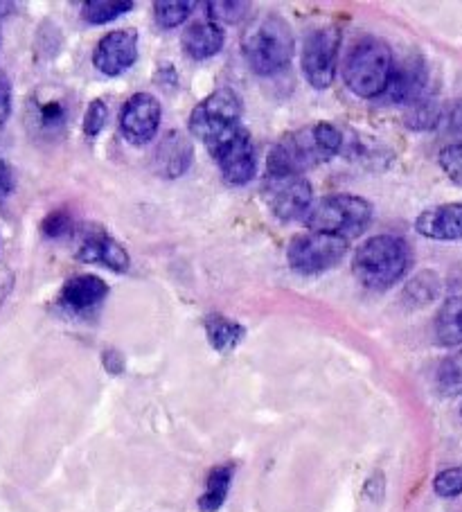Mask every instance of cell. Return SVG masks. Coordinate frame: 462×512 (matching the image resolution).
Listing matches in <instances>:
<instances>
[{
  "instance_id": "44dd1931",
  "label": "cell",
  "mask_w": 462,
  "mask_h": 512,
  "mask_svg": "<svg viewBox=\"0 0 462 512\" xmlns=\"http://www.w3.org/2000/svg\"><path fill=\"white\" fill-rule=\"evenodd\" d=\"M435 337L447 348L462 346V296L444 300L435 316Z\"/></svg>"
},
{
  "instance_id": "d590c367",
  "label": "cell",
  "mask_w": 462,
  "mask_h": 512,
  "mask_svg": "<svg viewBox=\"0 0 462 512\" xmlns=\"http://www.w3.org/2000/svg\"><path fill=\"white\" fill-rule=\"evenodd\" d=\"M102 361H104V368L109 370L111 375H120L124 370V359L118 350H106L102 355Z\"/></svg>"
},
{
  "instance_id": "52a82bcc",
  "label": "cell",
  "mask_w": 462,
  "mask_h": 512,
  "mask_svg": "<svg viewBox=\"0 0 462 512\" xmlns=\"http://www.w3.org/2000/svg\"><path fill=\"white\" fill-rule=\"evenodd\" d=\"M345 253H348V240L309 231L296 235L289 242L287 260L300 276H318L334 269L345 258Z\"/></svg>"
},
{
  "instance_id": "d4e9b609",
  "label": "cell",
  "mask_w": 462,
  "mask_h": 512,
  "mask_svg": "<svg viewBox=\"0 0 462 512\" xmlns=\"http://www.w3.org/2000/svg\"><path fill=\"white\" fill-rule=\"evenodd\" d=\"M192 7L194 3H185V0H179V3H176V0H163V3H156L154 16H156L158 28L163 30L179 28V25H183L190 19Z\"/></svg>"
},
{
  "instance_id": "30bf717a",
  "label": "cell",
  "mask_w": 462,
  "mask_h": 512,
  "mask_svg": "<svg viewBox=\"0 0 462 512\" xmlns=\"http://www.w3.org/2000/svg\"><path fill=\"white\" fill-rule=\"evenodd\" d=\"M163 109L161 102L151 93L131 95L120 111V129L122 136L131 145H147L156 138L158 127H161Z\"/></svg>"
},
{
  "instance_id": "f546056e",
  "label": "cell",
  "mask_w": 462,
  "mask_h": 512,
  "mask_svg": "<svg viewBox=\"0 0 462 512\" xmlns=\"http://www.w3.org/2000/svg\"><path fill=\"white\" fill-rule=\"evenodd\" d=\"M440 167L458 188H462V143H453L442 149Z\"/></svg>"
},
{
  "instance_id": "ffe728a7",
  "label": "cell",
  "mask_w": 462,
  "mask_h": 512,
  "mask_svg": "<svg viewBox=\"0 0 462 512\" xmlns=\"http://www.w3.org/2000/svg\"><path fill=\"white\" fill-rule=\"evenodd\" d=\"M158 161H161V170L167 176H172V179L185 174L192 163L190 140L183 134H176L174 131V134L167 136L163 140V145L158 147Z\"/></svg>"
},
{
  "instance_id": "d6a6232c",
  "label": "cell",
  "mask_w": 462,
  "mask_h": 512,
  "mask_svg": "<svg viewBox=\"0 0 462 512\" xmlns=\"http://www.w3.org/2000/svg\"><path fill=\"white\" fill-rule=\"evenodd\" d=\"M440 127L447 131L449 136L462 138V100L451 102L449 107H444Z\"/></svg>"
},
{
  "instance_id": "e575fe53",
  "label": "cell",
  "mask_w": 462,
  "mask_h": 512,
  "mask_svg": "<svg viewBox=\"0 0 462 512\" xmlns=\"http://www.w3.org/2000/svg\"><path fill=\"white\" fill-rule=\"evenodd\" d=\"M14 183L16 181H14V172H12L10 163L0 156V203H3L14 192Z\"/></svg>"
},
{
  "instance_id": "e0dca14e",
  "label": "cell",
  "mask_w": 462,
  "mask_h": 512,
  "mask_svg": "<svg viewBox=\"0 0 462 512\" xmlns=\"http://www.w3.org/2000/svg\"><path fill=\"white\" fill-rule=\"evenodd\" d=\"M415 231L435 242L462 240V203H442L424 210L415 219Z\"/></svg>"
},
{
  "instance_id": "4316f807",
  "label": "cell",
  "mask_w": 462,
  "mask_h": 512,
  "mask_svg": "<svg viewBox=\"0 0 462 512\" xmlns=\"http://www.w3.org/2000/svg\"><path fill=\"white\" fill-rule=\"evenodd\" d=\"M438 384L444 393H458L462 391V350L444 359L438 373Z\"/></svg>"
},
{
  "instance_id": "1f68e13d",
  "label": "cell",
  "mask_w": 462,
  "mask_h": 512,
  "mask_svg": "<svg viewBox=\"0 0 462 512\" xmlns=\"http://www.w3.org/2000/svg\"><path fill=\"white\" fill-rule=\"evenodd\" d=\"M438 278L433 276V273H429V271H424V273H420V276H417L411 285H408V289H406V294H411L413 296V300H417V303L420 305H426V303H431V300L435 298V294H438Z\"/></svg>"
},
{
  "instance_id": "5bb4252c",
  "label": "cell",
  "mask_w": 462,
  "mask_h": 512,
  "mask_svg": "<svg viewBox=\"0 0 462 512\" xmlns=\"http://www.w3.org/2000/svg\"><path fill=\"white\" fill-rule=\"evenodd\" d=\"M30 125L39 136H59L68 125V100L57 88H41L30 100Z\"/></svg>"
},
{
  "instance_id": "ba28073f",
  "label": "cell",
  "mask_w": 462,
  "mask_h": 512,
  "mask_svg": "<svg viewBox=\"0 0 462 512\" xmlns=\"http://www.w3.org/2000/svg\"><path fill=\"white\" fill-rule=\"evenodd\" d=\"M341 39V30L334 28V25H327V28H316L309 32L305 43H302V75L318 91L332 86L334 82Z\"/></svg>"
},
{
  "instance_id": "836d02e7",
  "label": "cell",
  "mask_w": 462,
  "mask_h": 512,
  "mask_svg": "<svg viewBox=\"0 0 462 512\" xmlns=\"http://www.w3.org/2000/svg\"><path fill=\"white\" fill-rule=\"evenodd\" d=\"M12 116V84L5 73H0V129Z\"/></svg>"
},
{
  "instance_id": "603a6c76",
  "label": "cell",
  "mask_w": 462,
  "mask_h": 512,
  "mask_svg": "<svg viewBox=\"0 0 462 512\" xmlns=\"http://www.w3.org/2000/svg\"><path fill=\"white\" fill-rule=\"evenodd\" d=\"M442 107L435 97H424V100L415 102L413 107L406 109V127L415 131H431L440 127L442 120Z\"/></svg>"
},
{
  "instance_id": "8d00e7d4",
  "label": "cell",
  "mask_w": 462,
  "mask_h": 512,
  "mask_svg": "<svg viewBox=\"0 0 462 512\" xmlns=\"http://www.w3.org/2000/svg\"><path fill=\"white\" fill-rule=\"evenodd\" d=\"M10 280H0V303H3V298L7 296V291H10Z\"/></svg>"
},
{
  "instance_id": "8fae6325",
  "label": "cell",
  "mask_w": 462,
  "mask_h": 512,
  "mask_svg": "<svg viewBox=\"0 0 462 512\" xmlns=\"http://www.w3.org/2000/svg\"><path fill=\"white\" fill-rule=\"evenodd\" d=\"M210 154L217 161L226 183L230 185H246L257 172L253 140L244 127L233 138H228L226 143L212 149Z\"/></svg>"
},
{
  "instance_id": "5b68a950",
  "label": "cell",
  "mask_w": 462,
  "mask_h": 512,
  "mask_svg": "<svg viewBox=\"0 0 462 512\" xmlns=\"http://www.w3.org/2000/svg\"><path fill=\"white\" fill-rule=\"evenodd\" d=\"M242 129V100L233 88H219L190 113V131L208 152L233 138Z\"/></svg>"
},
{
  "instance_id": "484cf974",
  "label": "cell",
  "mask_w": 462,
  "mask_h": 512,
  "mask_svg": "<svg viewBox=\"0 0 462 512\" xmlns=\"http://www.w3.org/2000/svg\"><path fill=\"white\" fill-rule=\"evenodd\" d=\"M41 233L48 240H64V237L75 233V217L66 208H57L46 215L41 222Z\"/></svg>"
},
{
  "instance_id": "d6986e66",
  "label": "cell",
  "mask_w": 462,
  "mask_h": 512,
  "mask_svg": "<svg viewBox=\"0 0 462 512\" xmlns=\"http://www.w3.org/2000/svg\"><path fill=\"white\" fill-rule=\"evenodd\" d=\"M206 337L208 343L221 355H228V352H233L242 339L246 337V328L242 323H237L233 319H228V316H221V314H212L206 319Z\"/></svg>"
},
{
  "instance_id": "8992f818",
  "label": "cell",
  "mask_w": 462,
  "mask_h": 512,
  "mask_svg": "<svg viewBox=\"0 0 462 512\" xmlns=\"http://www.w3.org/2000/svg\"><path fill=\"white\" fill-rule=\"evenodd\" d=\"M372 219V206L363 197L354 194H332L318 203L305 219L309 231L325 233L341 237V240H352L366 231Z\"/></svg>"
},
{
  "instance_id": "ac0fdd59",
  "label": "cell",
  "mask_w": 462,
  "mask_h": 512,
  "mask_svg": "<svg viewBox=\"0 0 462 512\" xmlns=\"http://www.w3.org/2000/svg\"><path fill=\"white\" fill-rule=\"evenodd\" d=\"M224 41V30L215 21H197L188 25L181 39L185 55L197 61L219 55L221 48H224Z\"/></svg>"
},
{
  "instance_id": "7402d4cb",
  "label": "cell",
  "mask_w": 462,
  "mask_h": 512,
  "mask_svg": "<svg viewBox=\"0 0 462 512\" xmlns=\"http://www.w3.org/2000/svg\"><path fill=\"white\" fill-rule=\"evenodd\" d=\"M233 472H235V467L228 463L217 465L215 470L210 472L208 481H206V492H203L199 499L201 512H217L221 506H224L228 490H230V483H233Z\"/></svg>"
},
{
  "instance_id": "cb8c5ba5",
  "label": "cell",
  "mask_w": 462,
  "mask_h": 512,
  "mask_svg": "<svg viewBox=\"0 0 462 512\" xmlns=\"http://www.w3.org/2000/svg\"><path fill=\"white\" fill-rule=\"evenodd\" d=\"M133 10V3H104V0H91V3H84V21L91 25H106L120 16L129 14Z\"/></svg>"
},
{
  "instance_id": "f1b7e54d",
  "label": "cell",
  "mask_w": 462,
  "mask_h": 512,
  "mask_svg": "<svg viewBox=\"0 0 462 512\" xmlns=\"http://www.w3.org/2000/svg\"><path fill=\"white\" fill-rule=\"evenodd\" d=\"M433 490L442 499H453L462 494V467H449L442 470L433 481Z\"/></svg>"
},
{
  "instance_id": "4dcf8cb0",
  "label": "cell",
  "mask_w": 462,
  "mask_h": 512,
  "mask_svg": "<svg viewBox=\"0 0 462 512\" xmlns=\"http://www.w3.org/2000/svg\"><path fill=\"white\" fill-rule=\"evenodd\" d=\"M106 118H109V107L102 100H93L88 104L86 116H84V134L88 138H97L106 127Z\"/></svg>"
},
{
  "instance_id": "83f0119b",
  "label": "cell",
  "mask_w": 462,
  "mask_h": 512,
  "mask_svg": "<svg viewBox=\"0 0 462 512\" xmlns=\"http://www.w3.org/2000/svg\"><path fill=\"white\" fill-rule=\"evenodd\" d=\"M208 16L210 21L221 23H239L248 16L251 5L248 3H226V0H217V3H208Z\"/></svg>"
},
{
  "instance_id": "74e56055",
  "label": "cell",
  "mask_w": 462,
  "mask_h": 512,
  "mask_svg": "<svg viewBox=\"0 0 462 512\" xmlns=\"http://www.w3.org/2000/svg\"><path fill=\"white\" fill-rule=\"evenodd\" d=\"M3 7H5V3H0V10H3ZM5 12H0V16H3Z\"/></svg>"
},
{
  "instance_id": "3957f363",
  "label": "cell",
  "mask_w": 462,
  "mask_h": 512,
  "mask_svg": "<svg viewBox=\"0 0 462 512\" xmlns=\"http://www.w3.org/2000/svg\"><path fill=\"white\" fill-rule=\"evenodd\" d=\"M242 50L253 73L262 77L282 73L291 64L293 50H296L291 25L275 12L257 16L251 28L244 32Z\"/></svg>"
},
{
  "instance_id": "9c48e42d",
  "label": "cell",
  "mask_w": 462,
  "mask_h": 512,
  "mask_svg": "<svg viewBox=\"0 0 462 512\" xmlns=\"http://www.w3.org/2000/svg\"><path fill=\"white\" fill-rule=\"evenodd\" d=\"M264 199L280 222L307 219L314 206V190L305 176H266Z\"/></svg>"
},
{
  "instance_id": "6da1fadb",
  "label": "cell",
  "mask_w": 462,
  "mask_h": 512,
  "mask_svg": "<svg viewBox=\"0 0 462 512\" xmlns=\"http://www.w3.org/2000/svg\"><path fill=\"white\" fill-rule=\"evenodd\" d=\"M341 143V131L330 122L293 131L273 145L266 161V176H305L307 170L339 154Z\"/></svg>"
},
{
  "instance_id": "7c38bea8",
  "label": "cell",
  "mask_w": 462,
  "mask_h": 512,
  "mask_svg": "<svg viewBox=\"0 0 462 512\" xmlns=\"http://www.w3.org/2000/svg\"><path fill=\"white\" fill-rule=\"evenodd\" d=\"M138 59V32L115 30L100 39L93 52V66L106 77H118L136 64Z\"/></svg>"
},
{
  "instance_id": "277c9868",
  "label": "cell",
  "mask_w": 462,
  "mask_h": 512,
  "mask_svg": "<svg viewBox=\"0 0 462 512\" xmlns=\"http://www.w3.org/2000/svg\"><path fill=\"white\" fill-rule=\"evenodd\" d=\"M393 70V50L386 41L370 37L352 48L343 64V79L354 95L372 100L386 93Z\"/></svg>"
},
{
  "instance_id": "9a60e30c",
  "label": "cell",
  "mask_w": 462,
  "mask_h": 512,
  "mask_svg": "<svg viewBox=\"0 0 462 512\" xmlns=\"http://www.w3.org/2000/svg\"><path fill=\"white\" fill-rule=\"evenodd\" d=\"M106 296H109V285L102 278L82 273V276H73L64 282V287L59 291V305L68 314L86 316L97 310Z\"/></svg>"
},
{
  "instance_id": "7a4b0ae2",
  "label": "cell",
  "mask_w": 462,
  "mask_h": 512,
  "mask_svg": "<svg viewBox=\"0 0 462 512\" xmlns=\"http://www.w3.org/2000/svg\"><path fill=\"white\" fill-rule=\"evenodd\" d=\"M411 246L397 235H375L363 242L352 260V273L361 287L386 291L411 269Z\"/></svg>"
},
{
  "instance_id": "4fadbf2b",
  "label": "cell",
  "mask_w": 462,
  "mask_h": 512,
  "mask_svg": "<svg viewBox=\"0 0 462 512\" xmlns=\"http://www.w3.org/2000/svg\"><path fill=\"white\" fill-rule=\"evenodd\" d=\"M390 102L413 107L415 102L431 97L429 93V68L422 57H406L402 64H395L393 77L384 93Z\"/></svg>"
},
{
  "instance_id": "2e32d148",
  "label": "cell",
  "mask_w": 462,
  "mask_h": 512,
  "mask_svg": "<svg viewBox=\"0 0 462 512\" xmlns=\"http://www.w3.org/2000/svg\"><path fill=\"white\" fill-rule=\"evenodd\" d=\"M77 260L86 264H100V267H106L115 273H127L131 267L127 249L118 240H113L109 233L102 231V228H95V231L84 237V242L77 251Z\"/></svg>"
}]
</instances>
